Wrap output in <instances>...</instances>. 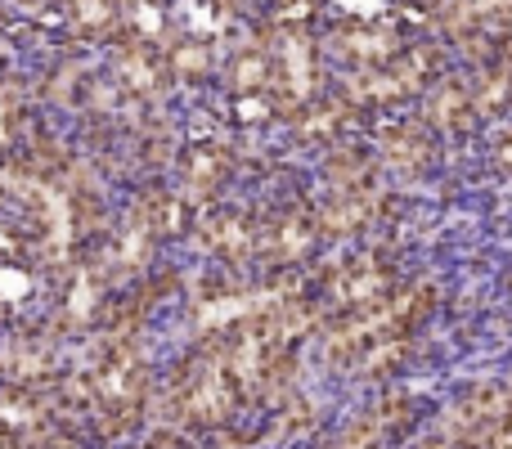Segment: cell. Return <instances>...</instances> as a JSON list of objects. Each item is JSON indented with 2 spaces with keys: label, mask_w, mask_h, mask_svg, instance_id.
<instances>
[{
  "label": "cell",
  "mask_w": 512,
  "mask_h": 449,
  "mask_svg": "<svg viewBox=\"0 0 512 449\" xmlns=\"http://www.w3.org/2000/svg\"><path fill=\"white\" fill-rule=\"evenodd\" d=\"M427 306H432V297L409 288L387 292L382 301L351 310V315H337L328 328V360H337L342 369L369 373V378L396 373L409 360V337L427 319Z\"/></svg>",
  "instance_id": "1"
},
{
  "label": "cell",
  "mask_w": 512,
  "mask_h": 449,
  "mask_svg": "<svg viewBox=\"0 0 512 449\" xmlns=\"http://www.w3.org/2000/svg\"><path fill=\"white\" fill-rule=\"evenodd\" d=\"M243 405H248V396L239 391L234 373L225 369L216 342L198 346V351L176 369L171 391H167V418L176 427H194V432L230 427Z\"/></svg>",
  "instance_id": "2"
},
{
  "label": "cell",
  "mask_w": 512,
  "mask_h": 449,
  "mask_svg": "<svg viewBox=\"0 0 512 449\" xmlns=\"http://www.w3.org/2000/svg\"><path fill=\"white\" fill-rule=\"evenodd\" d=\"M409 418H414V405L391 391V396H382L373 409H364L360 418H351V423H346L324 449H382L405 432Z\"/></svg>",
  "instance_id": "3"
},
{
  "label": "cell",
  "mask_w": 512,
  "mask_h": 449,
  "mask_svg": "<svg viewBox=\"0 0 512 449\" xmlns=\"http://www.w3.org/2000/svg\"><path fill=\"white\" fill-rule=\"evenodd\" d=\"M0 378L27 387H54L63 378V360L50 342H9L0 351Z\"/></svg>",
  "instance_id": "4"
},
{
  "label": "cell",
  "mask_w": 512,
  "mask_h": 449,
  "mask_svg": "<svg viewBox=\"0 0 512 449\" xmlns=\"http://www.w3.org/2000/svg\"><path fill=\"white\" fill-rule=\"evenodd\" d=\"M387 297V279H382L378 270H346L342 279L328 283V306L337 310V315H351V310H364L373 306V301Z\"/></svg>",
  "instance_id": "5"
},
{
  "label": "cell",
  "mask_w": 512,
  "mask_h": 449,
  "mask_svg": "<svg viewBox=\"0 0 512 449\" xmlns=\"http://www.w3.org/2000/svg\"><path fill=\"white\" fill-rule=\"evenodd\" d=\"M216 247H221V252H230V256H239L243 247H248V229H234V225L216 229Z\"/></svg>",
  "instance_id": "6"
},
{
  "label": "cell",
  "mask_w": 512,
  "mask_h": 449,
  "mask_svg": "<svg viewBox=\"0 0 512 449\" xmlns=\"http://www.w3.org/2000/svg\"><path fill=\"white\" fill-rule=\"evenodd\" d=\"M481 449H512V414H508L504 423L495 427V432L486 436V445H481Z\"/></svg>",
  "instance_id": "7"
},
{
  "label": "cell",
  "mask_w": 512,
  "mask_h": 449,
  "mask_svg": "<svg viewBox=\"0 0 512 449\" xmlns=\"http://www.w3.org/2000/svg\"><path fill=\"white\" fill-rule=\"evenodd\" d=\"M32 449H77V441H72V436L63 432V427H54V432L45 436V441H36Z\"/></svg>",
  "instance_id": "8"
},
{
  "label": "cell",
  "mask_w": 512,
  "mask_h": 449,
  "mask_svg": "<svg viewBox=\"0 0 512 449\" xmlns=\"http://www.w3.org/2000/svg\"><path fill=\"white\" fill-rule=\"evenodd\" d=\"M0 449H27L23 441H18L14 432H5V427H0Z\"/></svg>",
  "instance_id": "9"
},
{
  "label": "cell",
  "mask_w": 512,
  "mask_h": 449,
  "mask_svg": "<svg viewBox=\"0 0 512 449\" xmlns=\"http://www.w3.org/2000/svg\"><path fill=\"white\" fill-rule=\"evenodd\" d=\"M418 449H463V445H454V441H445V436H441V441H432V445H418Z\"/></svg>",
  "instance_id": "10"
}]
</instances>
